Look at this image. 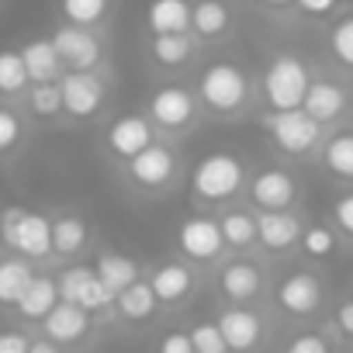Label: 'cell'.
Wrapping results in <instances>:
<instances>
[{
    "instance_id": "cell-47",
    "label": "cell",
    "mask_w": 353,
    "mask_h": 353,
    "mask_svg": "<svg viewBox=\"0 0 353 353\" xmlns=\"http://www.w3.org/2000/svg\"><path fill=\"white\" fill-rule=\"evenodd\" d=\"M350 111H353V90H350Z\"/></svg>"
},
{
    "instance_id": "cell-32",
    "label": "cell",
    "mask_w": 353,
    "mask_h": 353,
    "mask_svg": "<svg viewBox=\"0 0 353 353\" xmlns=\"http://www.w3.org/2000/svg\"><path fill=\"white\" fill-rule=\"evenodd\" d=\"M114 0H59V14L63 25H77V28H97L111 18Z\"/></svg>"
},
{
    "instance_id": "cell-18",
    "label": "cell",
    "mask_w": 353,
    "mask_h": 353,
    "mask_svg": "<svg viewBox=\"0 0 353 353\" xmlns=\"http://www.w3.org/2000/svg\"><path fill=\"white\" fill-rule=\"evenodd\" d=\"M39 325H42V336H46V339H52V343H59V346H73V343H80V339L90 336V329H94V315L83 312L80 305L59 298L56 308H52Z\"/></svg>"
},
{
    "instance_id": "cell-16",
    "label": "cell",
    "mask_w": 353,
    "mask_h": 353,
    "mask_svg": "<svg viewBox=\"0 0 353 353\" xmlns=\"http://www.w3.org/2000/svg\"><path fill=\"white\" fill-rule=\"evenodd\" d=\"M52 46L59 52L63 70H97L101 66V39L94 28H77V25H59L52 35Z\"/></svg>"
},
{
    "instance_id": "cell-13",
    "label": "cell",
    "mask_w": 353,
    "mask_h": 353,
    "mask_svg": "<svg viewBox=\"0 0 353 353\" xmlns=\"http://www.w3.org/2000/svg\"><path fill=\"white\" fill-rule=\"evenodd\" d=\"M145 281H149V288H152L159 308H176V305L191 301L194 291H198V274H194L188 263H181V260H163V263H156V267L145 274Z\"/></svg>"
},
{
    "instance_id": "cell-21",
    "label": "cell",
    "mask_w": 353,
    "mask_h": 353,
    "mask_svg": "<svg viewBox=\"0 0 353 353\" xmlns=\"http://www.w3.org/2000/svg\"><path fill=\"white\" fill-rule=\"evenodd\" d=\"M145 52H149V63L156 70L173 73V70H184L198 56V39L191 32H181V35H149Z\"/></svg>"
},
{
    "instance_id": "cell-25",
    "label": "cell",
    "mask_w": 353,
    "mask_h": 353,
    "mask_svg": "<svg viewBox=\"0 0 353 353\" xmlns=\"http://www.w3.org/2000/svg\"><path fill=\"white\" fill-rule=\"evenodd\" d=\"M114 312H118V319H125V322H132V325L149 322V319L159 312V301H156L149 281L139 277L135 284H128L125 291H118V294H114Z\"/></svg>"
},
{
    "instance_id": "cell-37",
    "label": "cell",
    "mask_w": 353,
    "mask_h": 353,
    "mask_svg": "<svg viewBox=\"0 0 353 353\" xmlns=\"http://www.w3.org/2000/svg\"><path fill=\"white\" fill-rule=\"evenodd\" d=\"M21 139H25V118L14 108L0 104V156L14 152L21 145Z\"/></svg>"
},
{
    "instance_id": "cell-29",
    "label": "cell",
    "mask_w": 353,
    "mask_h": 353,
    "mask_svg": "<svg viewBox=\"0 0 353 353\" xmlns=\"http://www.w3.org/2000/svg\"><path fill=\"white\" fill-rule=\"evenodd\" d=\"M90 267H94V274L104 281V288H108L111 294L125 291L128 284H135V281L142 277V267H139L132 256H125V253H101Z\"/></svg>"
},
{
    "instance_id": "cell-19",
    "label": "cell",
    "mask_w": 353,
    "mask_h": 353,
    "mask_svg": "<svg viewBox=\"0 0 353 353\" xmlns=\"http://www.w3.org/2000/svg\"><path fill=\"white\" fill-rule=\"evenodd\" d=\"M301 219L294 212H256V246L267 253H288L301 239Z\"/></svg>"
},
{
    "instance_id": "cell-17",
    "label": "cell",
    "mask_w": 353,
    "mask_h": 353,
    "mask_svg": "<svg viewBox=\"0 0 353 353\" xmlns=\"http://www.w3.org/2000/svg\"><path fill=\"white\" fill-rule=\"evenodd\" d=\"M156 128H152V121L145 118V114H121V118H114L111 125H108V132H104V145H108V152L114 156V159H121V163H128L132 156H139L142 149H149L152 142H156Z\"/></svg>"
},
{
    "instance_id": "cell-26",
    "label": "cell",
    "mask_w": 353,
    "mask_h": 353,
    "mask_svg": "<svg viewBox=\"0 0 353 353\" xmlns=\"http://www.w3.org/2000/svg\"><path fill=\"white\" fill-rule=\"evenodd\" d=\"M59 301V288H56V277H46V274H35L28 291L18 298V315L28 319V322H42Z\"/></svg>"
},
{
    "instance_id": "cell-41",
    "label": "cell",
    "mask_w": 353,
    "mask_h": 353,
    "mask_svg": "<svg viewBox=\"0 0 353 353\" xmlns=\"http://www.w3.org/2000/svg\"><path fill=\"white\" fill-rule=\"evenodd\" d=\"M156 353H194V343H191V336H188V332L170 329V332H163V336H159Z\"/></svg>"
},
{
    "instance_id": "cell-15",
    "label": "cell",
    "mask_w": 353,
    "mask_h": 353,
    "mask_svg": "<svg viewBox=\"0 0 353 353\" xmlns=\"http://www.w3.org/2000/svg\"><path fill=\"white\" fill-rule=\"evenodd\" d=\"M322 298H325V288L322 281L312 274V270H294L288 274L277 291H274V301L284 315H294V319H308L322 308Z\"/></svg>"
},
{
    "instance_id": "cell-1",
    "label": "cell",
    "mask_w": 353,
    "mask_h": 353,
    "mask_svg": "<svg viewBox=\"0 0 353 353\" xmlns=\"http://www.w3.org/2000/svg\"><path fill=\"white\" fill-rule=\"evenodd\" d=\"M201 111L215 118H239L253 104V77L232 59H212L194 83Z\"/></svg>"
},
{
    "instance_id": "cell-9",
    "label": "cell",
    "mask_w": 353,
    "mask_h": 353,
    "mask_svg": "<svg viewBox=\"0 0 353 353\" xmlns=\"http://www.w3.org/2000/svg\"><path fill=\"white\" fill-rule=\"evenodd\" d=\"M176 250L181 256L194 267H208V263H219L222 253H225V239H222V229H219V219H208V215H191L176 225Z\"/></svg>"
},
{
    "instance_id": "cell-3",
    "label": "cell",
    "mask_w": 353,
    "mask_h": 353,
    "mask_svg": "<svg viewBox=\"0 0 353 353\" xmlns=\"http://www.w3.org/2000/svg\"><path fill=\"white\" fill-rule=\"evenodd\" d=\"M0 243L14 250V256L42 263L52 256V219L25 205L4 208L0 212Z\"/></svg>"
},
{
    "instance_id": "cell-4",
    "label": "cell",
    "mask_w": 353,
    "mask_h": 353,
    "mask_svg": "<svg viewBox=\"0 0 353 353\" xmlns=\"http://www.w3.org/2000/svg\"><path fill=\"white\" fill-rule=\"evenodd\" d=\"M312 80L315 77H312V70L301 56L277 52L260 77V90H263V101H267L270 111H298L305 104Z\"/></svg>"
},
{
    "instance_id": "cell-14",
    "label": "cell",
    "mask_w": 353,
    "mask_h": 353,
    "mask_svg": "<svg viewBox=\"0 0 353 353\" xmlns=\"http://www.w3.org/2000/svg\"><path fill=\"white\" fill-rule=\"evenodd\" d=\"M263 284H267L263 267L250 256H236L219 267V294L229 305H253L263 294Z\"/></svg>"
},
{
    "instance_id": "cell-8",
    "label": "cell",
    "mask_w": 353,
    "mask_h": 353,
    "mask_svg": "<svg viewBox=\"0 0 353 353\" xmlns=\"http://www.w3.org/2000/svg\"><path fill=\"white\" fill-rule=\"evenodd\" d=\"M59 94H63V114L73 121H90L108 101V83L97 70H66L59 77Z\"/></svg>"
},
{
    "instance_id": "cell-34",
    "label": "cell",
    "mask_w": 353,
    "mask_h": 353,
    "mask_svg": "<svg viewBox=\"0 0 353 353\" xmlns=\"http://www.w3.org/2000/svg\"><path fill=\"white\" fill-rule=\"evenodd\" d=\"M25 104H28V114L32 118H59L63 114V94H59V80L52 83H32L25 90Z\"/></svg>"
},
{
    "instance_id": "cell-7",
    "label": "cell",
    "mask_w": 353,
    "mask_h": 353,
    "mask_svg": "<svg viewBox=\"0 0 353 353\" xmlns=\"http://www.w3.org/2000/svg\"><path fill=\"white\" fill-rule=\"evenodd\" d=\"M125 176L142 194H166V191H173L176 176H181V156H176L173 145L156 139L149 149H142L139 156H132L125 163Z\"/></svg>"
},
{
    "instance_id": "cell-22",
    "label": "cell",
    "mask_w": 353,
    "mask_h": 353,
    "mask_svg": "<svg viewBox=\"0 0 353 353\" xmlns=\"http://www.w3.org/2000/svg\"><path fill=\"white\" fill-rule=\"evenodd\" d=\"M232 28L229 0H194L191 4V35L198 42H219Z\"/></svg>"
},
{
    "instance_id": "cell-12",
    "label": "cell",
    "mask_w": 353,
    "mask_h": 353,
    "mask_svg": "<svg viewBox=\"0 0 353 353\" xmlns=\"http://www.w3.org/2000/svg\"><path fill=\"white\" fill-rule=\"evenodd\" d=\"M215 325L222 329V339L229 346V353H253L263 336H267V325H263V315L250 305H229L215 315Z\"/></svg>"
},
{
    "instance_id": "cell-33",
    "label": "cell",
    "mask_w": 353,
    "mask_h": 353,
    "mask_svg": "<svg viewBox=\"0 0 353 353\" xmlns=\"http://www.w3.org/2000/svg\"><path fill=\"white\" fill-rule=\"evenodd\" d=\"M32 87L28 80V70L21 63V52L18 49H0V97H25V90Z\"/></svg>"
},
{
    "instance_id": "cell-40",
    "label": "cell",
    "mask_w": 353,
    "mask_h": 353,
    "mask_svg": "<svg viewBox=\"0 0 353 353\" xmlns=\"http://www.w3.org/2000/svg\"><path fill=\"white\" fill-rule=\"evenodd\" d=\"M332 222H336V229L346 239H353V191L350 194H339L332 201Z\"/></svg>"
},
{
    "instance_id": "cell-10",
    "label": "cell",
    "mask_w": 353,
    "mask_h": 353,
    "mask_svg": "<svg viewBox=\"0 0 353 353\" xmlns=\"http://www.w3.org/2000/svg\"><path fill=\"white\" fill-rule=\"evenodd\" d=\"M56 288H59V298H63V301H73V305H80V308L90 312V315L114 308V294L104 288V281L94 274L90 263L63 267V270L56 274Z\"/></svg>"
},
{
    "instance_id": "cell-6",
    "label": "cell",
    "mask_w": 353,
    "mask_h": 353,
    "mask_svg": "<svg viewBox=\"0 0 353 353\" xmlns=\"http://www.w3.org/2000/svg\"><path fill=\"white\" fill-rule=\"evenodd\" d=\"M263 128H267L274 149L281 156H288V159H305L325 142L322 125L315 118H308L301 108L298 111H267L263 114Z\"/></svg>"
},
{
    "instance_id": "cell-28",
    "label": "cell",
    "mask_w": 353,
    "mask_h": 353,
    "mask_svg": "<svg viewBox=\"0 0 353 353\" xmlns=\"http://www.w3.org/2000/svg\"><path fill=\"white\" fill-rule=\"evenodd\" d=\"M219 229H222V239H225V250H253L256 246V212L250 208H229L219 215Z\"/></svg>"
},
{
    "instance_id": "cell-27",
    "label": "cell",
    "mask_w": 353,
    "mask_h": 353,
    "mask_svg": "<svg viewBox=\"0 0 353 353\" xmlns=\"http://www.w3.org/2000/svg\"><path fill=\"white\" fill-rule=\"evenodd\" d=\"M322 166L336 181L353 184V128H339L322 142Z\"/></svg>"
},
{
    "instance_id": "cell-45",
    "label": "cell",
    "mask_w": 353,
    "mask_h": 353,
    "mask_svg": "<svg viewBox=\"0 0 353 353\" xmlns=\"http://www.w3.org/2000/svg\"><path fill=\"white\" fill-rule=\"evenodd\" d=\"M28 353H63V346L46 339V336H39V339H28Z\"/></svg>"
},
{
    "instance_id": "cell-43",
    "label": "cell",
    "mask_w": 353,
    "mask_h": 353,
    "mask_svg": "<svg viewBox=\"0 0 353 353\" xmlns=\"http://www.w3.org/2000/svg\"><path fill=\"white\" fill-rule=\"evenodd\" d=\"M0 353H28V336L18 329H0Z\"/></svg>"
},
{
    "instance_id": "cell-5",
    "label": "cell",
    "mask_w": 353,
    "mask_h": 353,
    "mask_svg": "<svg viewBox=\"0 0 353 353\" xmlns=\"http://www.w3.org/2000/svg\"><path fill=\"white\" fill-rule=\"evenodd\" d=\"M145 118L159 135H184L201 118V101L191 87L181 83H163L145 101Z\"/></svg>"
},
{
    "instance_id": "cell-38",
    "label": "cell",
    "mask_w": 353,
    "mask_h": 353,
    "mask_svg": "<svg viewBox=\"0 0 353 353\" xmlns=\"http://www.w3.org/2000/svg\"><path fill=\"white\" fill-rule=\"evenodd\" d=\"M191 343H194V353H229L225 339H222V329L215 322H198L188 329Z\"/></svg>"
},
{
    "instance_id": "cell-46",
    "label": "cell",
    "mask_w": 353,
    "mask_h": 353,
    "mask_svg": "<svg viewBox=\"0 0 353 353\" xmlns=\"http://www.w3.org/2000/svg\"><path fill=\"white\" fill-rule=\"evenodd\" d=\"M260 4H263V8H277V11H281V8H291L294 0H260Z\"/></svg>"
},
{
    "instance_id": "cell-2",
    "label": "cell",
    "mask_w": 353,
    "mask_h": 353,
    "mask_svg": "<svg viewBox=\"0 0 353 353\" xmlns=\"http://www.w3.org/2000/svg\"><path fill=\"white\" fill-rule=\"evenodd\" d=\"M250 184V170L243 163V156L229 152V149H212L205 152L194 170H191V198L212 208L232 205Z\"/></svg>"
},
{
    "instance_id": "cell-11",
    "label": "cell",
    "mask_w": 353,
    "mask_h": 353,
    "mask_svg": "<svg viewBox=\"0 0 353 353\" xmlns=\"http://www.w3.org/2000/svg\"><path fill=\"white\" fill-rule=\"evenodd\" d=\"M246 194L256 212H291L298 201V181L284 166H267L250 176Z\"/></svg>"
},
{
    "instance_id": "cell-24",
    "label": "cell",
    "mask_w": 353,
    "mask_h": 353,
    "mask_svg": "<svg viewBox=\"0 0 353 353\" xmlns=\"http://www.w3.org/2000/svg\"><path fill=\"white\" fill-rule=\"evenodd\" d=\"M18 52H21V63H25L32 83H52V80H59L66 73L63 63H59V52H56L52 39H32Z\"/></svg>"
},
{
    "instance_id": "cell-30",
    "label": "cell",
    "mask_w": 353,
    "mask_h": 353,
    "mask_svg": "<svg viewBox=\"0 0 353 353\" xmlns=\"http://www.w3.org/2000/svg\"><path fill=\"white\" fill-rule=\"evenodd\" d=\"M35 277V263L25 256H4L0 260V305H18V298L28 291Z\"/></svg>"
},
{
    "instance_id": "cell-36",
    "label": "cell",
    "mask_w": 353,
    "mask_h": 353,
    "mask_svg": "<svg viewBox=\"0 0 353 353\" xmlns=\"http://www.w3.org/2000/svg\"><path fill=\"white\" fill-rule=\"evenodd\" d=\"M329 56H332L339 66L353 70V14H343V18L329 28Z\"/></svg>"
},
{
    "instance_id": "cell-39",
    "label": "cell",
    "mask_w": 353,
    "mask_h": 353,
    "mask_svg": "<svg viewBox=\"0 0 353 353\" xmlns=\"http://www.w3.org/2000/svg\"><path fill=\"white\" fill-rule=\"evenodd\" d=\"M284 353H332L329 350V339L319 336V332H298L291 336V343L284 346Z\"/></svg>"
},
{
    "instance_id": "cell-31",
    "label": "cell",
    "mask_w": 353,
    "mask_h": 353,
    "mask_svg": "<svg viewBox=\"0 0 353 353\" xmlns=\"http://www.w3.org/2000/svg\"><path fill=\"white\" fill-rule=\"evenodd\" d=\"M90 243V229L80 215H56L52 219V253L56 256H77Z\"/></svg>"
},
{
    "instance_id": "cell-23",
    "label": "cell",
    "mask_w": 353,
    "mask_h": 353,
    "mask_svg": "<svg viewBox=\"0 0 353 353\" xmlns=\"http://www.w3.org/2000/svg\"><path fill=\"white\" fill-rule=\"evenodd\" d=\"M145 28H149V35L191 32V0H149Z\"/></svg>"
},
{
    "instance_id": "cell-44",
    "label": "cell",
    "mask_w": 353,
    "mask_h": 353,
    "mask_svg": "<svg viewBox=\"0 0 353 353\" xmlns=\"http://www.w3.org/2000/svg\"><path fill=\"white\" fill-rule=\"evenodd\" d=\"M336 329H339L346 339H353V298L336 308Z\"/></svg>"
},
{
    "instance_id": "cell-42",
    "label": "cell",
    "mask_w": 353,
    "mask_h": 353,
    "mask_svg": "<svg viewBox=\"0 0 353 353\" xmlns=\"http://www.w3.org/2000/svg\"><path fill=\"white\" fill-rule=\"evenodd\" d=\"M294 8H298L305 18H329V14L339 8V0H294Z\"/></svg>"
},
{
    "instance_id": "cell-35",
    "label": "cell",
    "mask_w": 353,
    "mask_h": 353,
    "mask_svg": "<svg viewBox=\"0 0 353 353\" xmlns=\"http://www.w3.org/2000/svg\"><path fill=\"white\" fill-rule=\"evenodd\" d=\"M298 246H301V253H305L308 260H329V256L339 250V236H336V229H332V225L315 222V225L301 229Z\"/></svg>"
},
{
    "instance_id": "cell-20",
    "label": "cell",
    "mask_w": 353,
    "mask_h": 353,
    "mask_svg": "<svg viewBox=\"0 0 353 353\" xmlns=\"http://www.w3.org/2000/svg\"><path fill=\"white\" fill-rule=\"evenodd\" d=\"M346 108H350V94L343 90V83L325 80V77L312 80V87H308V94H305V104H301V111H305L308 118H315L322 128L332 125V121H339V118L346 114Z\"/></svg>"
}]
</instances>
